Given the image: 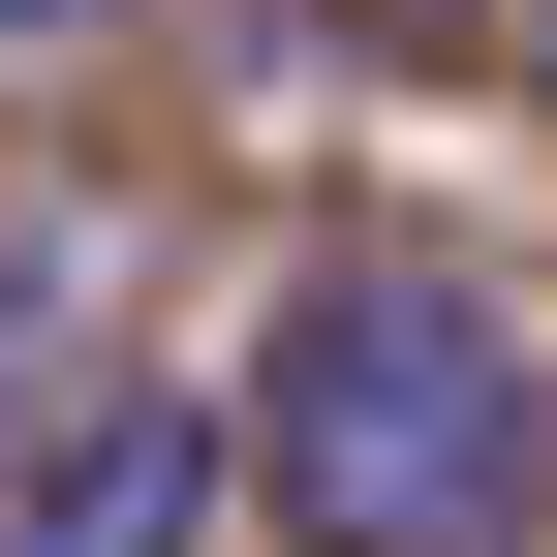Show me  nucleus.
Instances as JSON below:
<instances>
[{
	"instance_id": "f257e3e1",
	"label": "nucleus",
	"mask_w": 557,
	"mask_h": 557,
	"mask_svg": "<svg viewBox=\"0 0 557 557\" xmlns=\"http://www.w3.org/2000/svg\"><path fill=\"white\" fill-rule=\"evenodd\" d=\"M248 496L310 557H527L557 527V372L434 248H310L278 341H248Z\"/></svg>"
},
{
	"instance_id": "f03ea898",
	"label": "nucleus",
	"mask_w": 557,
	"mask_h": 557,
	"mask_svg": "<svg viewBox=\"0 0 557 557\" xmlns=\"http://www.w3.org/2000/svg\"><path fill=\"white\" fill-rule=\"evenodd\" d=\"M248 496V403H156V372H94L32 465H0V557H218Z\"/></svg>"
},
{
	"instance_id": "7ed1b4c3",
	"label": "nucleus",
	"mask_w": 557,
	"mask_h": 557,
	"mask_svg": "<svg viewBox=\"0 0 557 557\" xmlns=\"http://www.w3.org/2000/svg\"><path fill=\"white\" fill-rule=\"evenodd\" d=\"M94 278H124V218H94V186H62V156H0V465L62 434L32 372H62V341H94Z\"/></svg>"
},
{
	"instance_id": "20e7f679",
	"label": "nucleus",
	"mask_w": 557,
	"mask_h": 557,
	"mask_svg": "<svg viewBox=\"0 0 557 557\" xmlns=\"http://www.w3.org/2000/svg\"><path fill=\"white\" fill-rule=\"evenodd\" d=\"M62 32H124V0H0V62H62Z\"/></svg>"
},
{
	"instance_id": "39448f33",
	"label": "nucleus",
	"mask_w": 557,
	"mask_h": 557,
	"mask_svg": "<svg viewBox=\"0 0 557 557\" xmlns=\"http://www.w3.org/2000/svg\"><path fill=\"white\" fill-rule=\"evenodd\" d=\"M527 62H557V0H527Z\"/></svg>"
}]
</instances>
